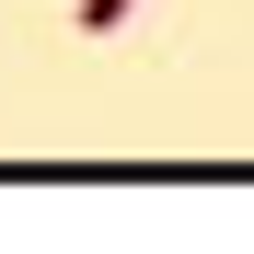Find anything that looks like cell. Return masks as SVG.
I'll return each mask as SVG.
<instances>
[{
    "instance_id": "6da1fadb",
    "label": "cell",
    "mask_w": 254,
    "mask_h": 254,
    "mask_svg": "<svg viewBox=\"0 0 254 254\" xmlns=\"http://www.w3.org/2000/svg\"><path fill=\"white\" fill-rule=\"evenodd\" d=\"M127 12H139V0H81V35H116Z\"/></svg>"
}]
</instances>
